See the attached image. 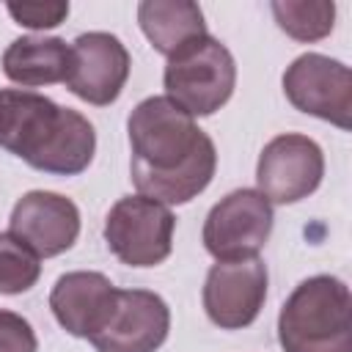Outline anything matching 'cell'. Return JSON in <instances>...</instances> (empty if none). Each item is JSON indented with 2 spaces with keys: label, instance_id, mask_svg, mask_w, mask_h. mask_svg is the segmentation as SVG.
Here are the masks:
<instances>
[{
  "label": "cell",
  "instance_id": "obj_1",
  "mask_svg": "<svg viewBox=\"0 0 352 352\" xmlns=\"http://www.w3.org/2000/svg\"><path fill=\"white\" fill-rule=\"evenodd\" d=\"M129 173L138 195L157 204H187L204 192L217 168L212 138L168 96L143 99L126 121Z\"/></svg>",
  "mask_w": 352,
  "mask_h": 352
},
{
  "label": "cell",
  "instance_id": "obj_2",
  "mask_svg": "<svg viewBox=\"0 0 352 352\" xmlns=\"http://www.w3.org/2000/svg\"><path fill=\"white\" fill-rule=\"evenodd\" d=\"M0 148L16 154L36 170L77 176L94 160L96 132L91 121L72 107H60L25 88H3Z\"/></svg>",
  "mask_w": 352,
  "mask_h": 352
},
{
  "label": "cell",
  "instance_id": "obj_3",
  "mask_svg": "<svg viewBox=\"0 0 352 352\" xmlns=\"http://www.w3.org/2000/svg\"><path fill=\"white\" fill-rule=\"evenodd\" d=\"M352 297L333 275L305 278L278 314L283 352H352Z\"/></svg>",
  "mask_w": 352,
  "mask_h": 352
},
{
  "label": "cell",
  "instance_id": "obj_4",
  "mask_svg": "<svg viewBox=\"0 0 352 352\" xmlns=\"http://www.w3.org/2000/svg\"><path fill=\"white\" fill-rule=\"evenodd\" d=\"M236 85V63L226 44L209 33L184 44L168 58L165 91L182 110L195 116H212L220 110Z\"/></svg>",
  "mask_w": 352,
  "mask_h": 352
},
{
  "label": "cell",
  "instance_id": "obj_5",
  "mask_svg": "<svg viewBox=\"0 0 352 352\" xmlns=\"http://www.w3.org/2000/svg\"><path fill=\"white\" fill-rule=\"evenodd\" d=\"M176 217L165 204L146 195H126L104 217V242L110 253L129 267L162 264L173 250Z\"/></svg>",
  "mask_w": 352,
  "mask_h": 352
},
{
  "label": "cell",
  "instance_id": "obj_6",
  "mask_svg": "<svg viewBox=\"0 0 352 352\" xmlns=\"http://www.w3.org/2000/svg\"><path fill=\"white\" fill-rule=\"evenodd\" d=\"M272 231V204L258 190H234L220 198L204 223V248L217 261L253 258Z\"/></svg>",
  "mask_w": 352,
  "mask_h": 352
},
{
  "label": "cell",
  "instance_id": "obj_7",
  "mask_svg": "<svg viewBox=\"0 0 352 352\" xmlns=\"http://www.w3.org/2000/svg\"><path fill=\"white\" fill-rule=\"evenodd\" d=\"M286 99L308 116L336 124L338 129L352 126V74L341 60L319 52H305L283 72Z\"/></svg>",
  "mask_w": 352,
  "mask_h": 352
},
{
  "label": "cell",
  "instance_id": "obj_8",
  "mask_svg": "<svg viewBox=\"0 0 352 352\" xmlns=\"http://www.w3.org/2000/svg\"><path fill=\"white\" fill-rule=\"evenodd\" d=\"M324 176V154L308 135L286 132L272 138L256 165V190L270 204H297L308 198Z\"/></svg>",
  "mask_w": 352,
  "mask_h": 352
},
{
  "label": "cell",
  "instance_id": "obj_9",
  "mask_svg": "<svg viewBox=\"0 0 352 352\" xmlns=\"http://www.w3.org/2000/svg\"><path fill=\"white\" fill-rule=\"evenodd\" d=\"M267 300V267L258 256L217 261L206 272L204 311L223 330H242L256 322Z\"/></svg>",
  "mask_w": 352,
  "mask_h": 352
},
{
  "label": "cell",
  "instance_id": "obj_10",
  "mask_svg": "<svg viewBox=\"0 0 352 352\" xmlns=\"http://www.w3.org/2000/svg\"><path fill=\"white\" fill-rule=\"evenodd\" d=\"M170 330L168 302L148 289H118L107 324L91 336L96 352H157Z\"/></svg>",
  "mask_w": 352,
  "mask_h": 352
},
{
  "label": "cell",
  "instance_id": "obj_11",
  "mask_svg": "<svg viewBox=\"0 0 352 352\" xmlns=\"http://www.w3.org/2000/svg\"><path fill=\"white\" fill-rule=\"evenodd\" d=\"M129 52L118 36L104 30L82 33L72 41V66L66 88L88 104L104 107L118 99L129 77Z\"/></svg>",
  "mask_w": 352,
  "mask_h": 352
},
{
  "label": "cell",
  "instance_id": "obj_12",
  "mask_svg": "<svg viewBox=\"0 0 352 352\" xmlns=\"http://www.w3.org/2000/svg\"><path fill=\"white\" fill-rule=\"evenodd\" d=\"M8 234L28 245L38 258H52L77 242L80 212L74 201L60 192L30 190L14 204Z\"/></svg>",
  "mask_w": 352,
  "mask_h": 352
},
{
  "label": "cell",
  "instance_id": "obj_13",
  "mask_svg": "<svg viewBox=\"0 0 352 352\" xmlns=\"http://www.w3.org/2000/svg\"><path fill=\"white\" fill-rule=\"evenodd\" d=\"M118 289L104 278L102 272H66L55 280L50 292V308L58 319V324L77 336V338H91L96 336L113 308H116Z\"/></svg>",
  "mask_w": 352,
  "mask_h": 352
},
{
  "label": "cell",
  "instance_id": "obj_14",
  "mask_svg": "<svg viewBox=\"0 0 352 352\" xmlns=\"http://www.w3.org/2000/svg\"><path fill=\"white\" fill-rule=\"evenodd\" d=\"M72 66V44L58 36H22L3 52V72L22 88L66 82Z\"/></svg>",
  "mask_w": 352,
  "mask_h": 352
},
{
  "label": "cell",
  "instance_id": "obj_15",
  "mask_svg": "<svg viewBox=\"0 0 352 352\" xmlns=\"http://www.w3.org/2000/svg\"><path fill=\"white\" fill-rule=\"evenodd\" d=\"M138 22L151 47L168 58L184 44L206 36L204 11L190 0H146L138 6Z\"/></svg>",
  "mask_w": 352,
  "mask_h": 352
},
{
  "label": "cell",
  "instance_id": "obj_16",
  "mask_svg": "<svg viewBox=\"0 0 352 352\" xmlns=\"http://www.w3.org/2000/svg\"><path fill=\"white\" fill-rule=\"evenodd\" d=\"M272 14L278 28L297 41H319L330 36L336 22V3L330 0H275Z\"/></svg>",
  "mask_w": 352,
  "mask_h": 352
},
{
  "label": "cell",
  "instance_id": "obj_17",
  "mask_svg": "<svg viewBox=\"0 0 352 352\" xmlns=\"http://www.w3.org/2000/svg\"><path fill=\"white\" fill-rule=\"evenodd\" d=\"M41 275L38 256L11 234H0V294H22Z\"/></svg>",
  "mask_w": 352,
  "mask_h": 352
},
{
  "label": "cell",
  "instance_id": "obj_18",
  "mask_svg": "<svg viewBox=\"0 0 352 352\" xmlns=\"http://www.w3.org/2000/svg\"><path fill=\"white\" fill-rule=\"evenodd\" d=\"M8 14L25 28H55L69 16V3H8Z\"/></svg>",
  "mask_w": 352,
  "mask_h": 352
},
{
  "label": "cell",
  "instance_id": "obj_19",
  "mask_svg": "<svg viewBox=\"0 0 352 352\" xmlns=\"http://www.w3.org/2000/svg\"><path fill=\"white\" fill-rule=\"evenodd\" d=\"M38 341L28 319L0 308V352H36Z\"/></svg>",
  "mask_w": 352,
  "mask_h": 352
}]
</instances>
